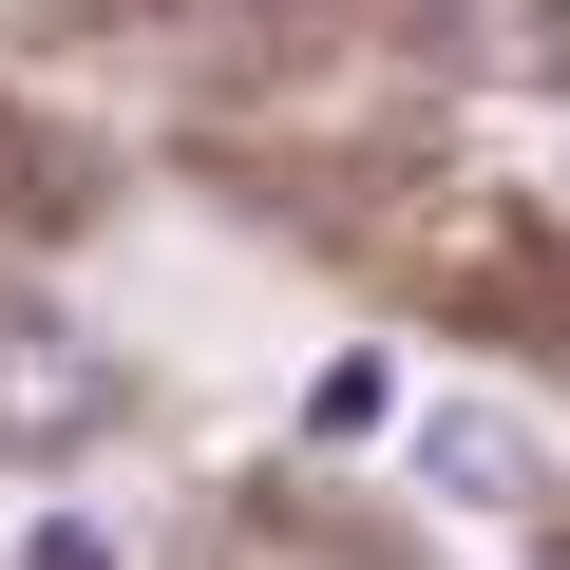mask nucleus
<instances>
[{"label": "nucleus", "instance_id": "obj_4", "mask_svg": "<svg viewBox=\"0 0 570 570\" xmlns=\"http://www.w3.org/2000/svg\"><path fill=\"white\" fill-rule=\"evenodd\" d=\"M20 570H134V551H115L96 513H20Z\"/></svg>", "mask_w": 570, "mask_h": 570}, {"label": "nucleus", "instance_id": "obj_1", "mask_svg": "<svg viewBox=\"0 0 570 570\" xmlns=\"http://www.w3.org/2000/svg\"><path fill=\"white\" fill-rule=\"evenodd\" d=\"M115 419V362L77 324H0V456H77Z\"/></svg>", "mask_w": 570, "mask_h": 570}, {"label": "nucleus", "instance_id": "obj_2", "mask_svg": "<svg viewBox=\"0 0 570 570\" xmlns=\"http://www.w3.org/2000/svg\"><path fill=\"white\" fill-rule=\"evenodd\" d=\"M419 475H438V494H475V513H513V494H532V438H513L494 400H456V419H419Z\"/></svg>", "mask_w": 570, "mask_h": 570}, {"label": "nucleus", "instance_id": "obj_3", "mask_svg": "<svg viewBox=\"0 0 570 570\" xmlns=\"http://www.w3.org/2000/svg\"><path fill=\"white\" fill-rule=\"evenodd\" d=\"M381 419H400V362H381V343H362V362H324V381H305V438H324V456H362V438H381Z\"/></svg>", "mask_w": 570, "mask_h": 570}]
</instances>
